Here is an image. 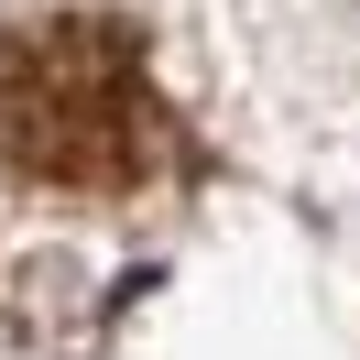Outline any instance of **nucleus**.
<instances>
[{"label": "nucleus", "instance_id": "nucleus-1", "mask_svg": "<svg viewBox=\"0 0 360 360\" xmlns=\"http://www.w3.org/2000/svg\"><path fill=\"white\" fill-rule=\"evenodd\" d=\"M0 164L44 197H142L175 164V120L120 11L0 22Z\"/></svg>", "mask_w": 360, "mask_h": 360}]
</instances>
